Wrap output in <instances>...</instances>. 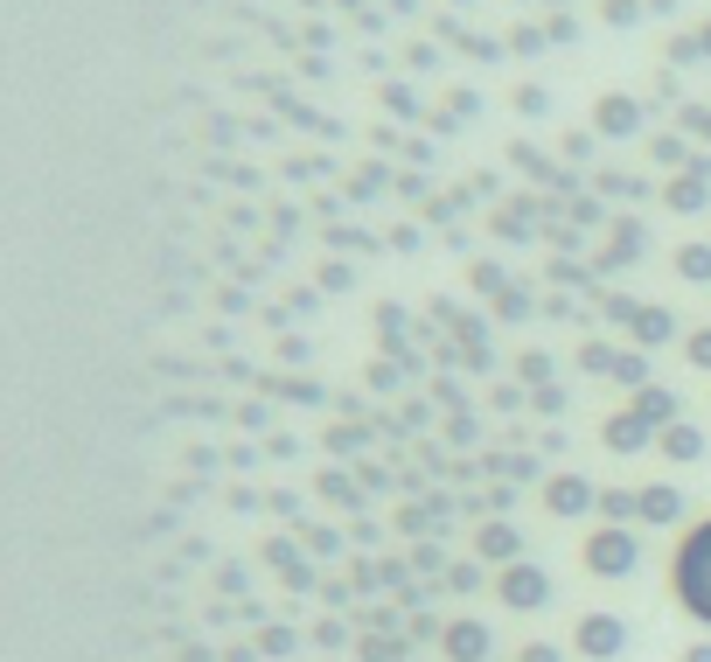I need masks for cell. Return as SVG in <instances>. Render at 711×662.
Wrapping results in <instances>:
<instances>
[{"label":"cell","instance_id":"6da1fadb","mask_svg":"<svg viewBox=\"0 0 711 662\" xmlns=\"http://www.w3.org/2000/svg\"><path fill=\"white\" fill-rule=\"evenodd\" d=\"M670 593H677V606L691 621L711 628V516L683 530V544H677V559H670Z\"/></svg>","mask_w":711,"mask_h":662},{"label":"cell","instance_id":"7a4b0ae2","mask_svg":"<svg viewBox=\"0 0 711 662\" xmlns=\"http://www.w3.org/2000/svg\"><path fill=\"white\" fill-rule=\"evenodd\" d=\"M635 559H642V551H635V530H628V523H600L586 537V572L593 579H628Z\"/></svg>","mask_w":711,"mask_h":662},{"label":"cell","instance_id":"3957f363","mask_svg":"<svg viewBox=\"0 0 711 662\" xmlns=\"http://www.w3.org/2000/svg\"><path fill=\"white\" fill-rule=\"evenodd\" d=\"M495 593H503V606H516V614H537V606L551 600V572L531 565V559H516V565H503Z\"/></svg>","mask_w":711,"mask_h":662},{"label":"cell","instance_id":"277c9868","mask_svg":"<svg viewBox=\"0 0 711 662\" xmlns=\"http://www.w3.org/2000/svg\"><path fill=\"white\" fill-rule=\"evenodd\" d=\"M572 642H579V655H593V662H614V655L628 649V628H621L614 614H586V621H579V634H572Z\"/></svg>","mask_w":711,"mask_h":662},{"label":"cell","instance_id":"5b68a950","mask_svg":"<svg viewBox=\"0 0 711 662\" xmlns=\"http://www.w3.org/2000/svg\"><path fill=\"white\" fill-rule=\"evenodd\" d=\"M593 132H608V140H628V132H642V105L635 98H621V91H608L593 105Z\"/></svg>","mask_w":711,"mask_h":662},{"label":"cell","instance_id":"8992f818","mask_svg":"<svg viewBox=\"0 0 711 662\" xmlns=\"http://www.w3.org/2000/svg\"><path fill=\"white\" fill-rule=\"evenodd\" d=\"M544 502H551V516H586V510H600V495L579 482V474H559V482H544Z\"/></svg>","mask_w":711,"mask_h":662},{"label":"cell","instance_id":"52a82bcc","mask_svg":"<svg viewBox=\"0 0 711 662\" xmlns=\"http://www.w3.org/2000/svg\"><path fill=\"white\" fill-rule=\"evenodd\" d=\"M663 202H670V209H683V217H691V209H704V202H711V168L698 161V168H683V175H670V189H663Z\"/></svg>","mask_w":711,"mask_h":662},{"label":"cell","instance_id":"ba28073f","mask_svg":"<svg viewBox=\"0 0 711 662\" xmlns=\"http://www.w3.org/2000/svg\"><path fill=\"white\" fill-rule=\"evenodd\" d=\"M600 439H608L614 454H642V446L655 439V426H649V418H635V412H614L608 426H600Z\"/></svg>","mask_w":711,"mask_h":662},{"label":"cell","instance_id":"9c48e42d","mask_svg":"<svg viewBox=\"0 0 711 662\" xmlns=\"http://www.w3.org/2000/svg\"><path fill=\"white\" fill-rule=\"evenodd\" d=\"M440 642H446V662H488V628L482 621H454Z\"/></svg>","mask_w":711,"mask_h":662},{"label":"cell","instance_id":"30bf717a","mask_svg":"<svg viewBox=\"0 0 711 662\" xmlns=\"http://www.w3.org/2000/svg\"><path fill=\"white\" fill-rule=\"evenodd\" d=\"M655 446H663V461H677V467H691V461L704 454V433L691 426V418H677V426H663V433H655Z\"/></svg>","mask_w":711,"mask_h":662},{"label":"cell","instance_id":"8fae6325","mask_svg":"<svg viewBox=\"0 0 711 662\" xmlns=\"http://www.w3.org/2000/svg\"><path fill=\"white\" fill-rule=\"evenodd\" d=\"M628 412H635V418H649L655 433H663V426H677V397H670L663 384H642V391H635V405H628Z\"/></svg>","mask_w":711,"mask_h":662},{"label":"cell","instance_id":"7c38bea8","mask_svg":"<svg viewBox=\"0 0 711 662\" xmlns=\"http://www.w3.org/2000/svg\"><path fill=\"white\" fill-rule=\"evenodd\" d=\"M628 328H635L642 349H663V342L677 335V314L670 307H635V322H628Z\"/></svg>","mask_w":711,"mask_h":662},{"label":"cell","instance_id":"4fadbf2b","mask_svg":"<svg viewBox=\"0 0 711 662\" xmlns=\"http://www.w3.org/2000/svg\"><path fill=\"white\" fill-rule=\"evenodd\" d=\"M677 516H683V495H677L670 482H655V488H642V523H663V530H670Z\"/></svg>","mask_w":711,"mask_h":662},{"label":"cell","instance_id":"5bb4252c","mask_svg":"<svg viewBox=\"0 0 711 662\" xmlns=\"http://www.w3.org/2000/svg\"><path fill=\"white\" fill-rule=\"evenodd\" d=\"M600 516H608V523H635L642 516V488H600Z\"/></svg>","mask_w":711,"mask_h":662},{"label":"cell","instance_id":"9a60e30c","mask_svg":"<svg viewBox=\"0 0 711 662\" xmlns=\"http://www.w3.org/2000/svg\"><path fill=\"white\" fill-rule=\"evenodd\" d=\"M482 559L516 565V530H510V523H488V530H482Z\"/></svg>","mask_w":711,"mask_h":662},{"label":"cell","instance_id":"2e32d148","mask_svg":"<svg viewBox=\"0 0 711 662\" xmlns=\"http://www.w3.org/2000/svg\"><path fill=\"white\" fill-rule=\"evenodd\" d=\"M677 273L704 286V279H711V245H683V251H677Z\"/></svg>","mask_w":711,"mask_h":662},{"label":"cell","instance_id":"e0dca14e","mask_svg":"<svg viewBox=\"0 0 711 662\" xmlns=\"http://www.w3.org/2000/svg\"><path fill=\"white\" fill-rule=\"evenodd\" d=\"M614 384L642 391V384H649V356H628V349H621V356H614Z\"/></svg>","mask_w":711,"mask_h":662},{"label":"cell","instance_id":"ac0fdd59","mask_svg":"<svg viewBox=\"0 0 711 662\" xmlns=\"http://www.w3.org/2000/svg\"><path fill=\"white\" fill-rule=\"evenodd\" d=\"M642 251V230L635 224H614V245H608V265H628V258H635Z\"/></svg>","mask_w":711,"mask_h":662},{"label":"cell","instance_id":"d6986e66","mask_svg":"<svg viewBox=\"0 0 711 662\" xmlns=\"http://www.w3.org/2000/svg\"><path fill=\"white\" fill-rule=\"evenodd\" d=\"M600 21H614V29H635V21H642V0H600Z\"/></svg>","mask_w":711,"mask_h":662},{"label":"cell","instance_id":"ffe728a7","mask_svg":"<svg viewBox=\"0 0 711 662\" xmlns=\"http://www.w3.org/2000/svg\"><path fill=\"white\" fill-rule=\"evenodd\" d=\"M579 363H586L593 377H614V349H608V342H586V349H579Z\"/></svg>","mask_w":711,"mask_h":662},{"label":"cell","instance_id":"44dd1931","mask_svg":"<svg viewBox=\"0 0 711 662\" xmlns=\"http://www.w3.org/2000/svg\"><path fill=\"white\" fill-rule=\"evenodd\" d=\"M683 126H691V132H698V140L711 147V105H683Z\"/></svg>","mask_w":711,"mask_h":662},{"label":"cell","instance_id":"7402d4cb","mask_svg":"<svg viewBox=\"0 0 711 662\" xmlns=\"http://www.w3.org/2000/svg\"><path fill=\"white\" fill-rule=\"evenodd\" d=\"M683 356H691V363H698V369H711V328H698V335H691V342H683Z\"/></svg>","mask_w":711,"mask_h":662},{"label":"cell","instance_id":"603a6c76","mask_svg":"<svg viewBox=\"0 0 711 662\" xmlns=\"http://www.w3.org/2000/svg\"><path fill=\"white\" fill-rule=\"evenodd\" d=\"M523 662H559V649H551V642H531V649H523Z\"/></svg>","mask_w":711,"mask_h":662},{"label":"cell","instance_id":"cb8c5ba5","mask_svg":"<svg viewBox=\"0 0 711 662\" xmlns=\"http://www.w3.org/2000/svg\"><path fill=\"white\" fill-rule=\"evenodd\" d=\"M683 662H711V642H691V649H683Z\"/></svg>","mask_w":711,"mask_h":662},{"label":"cell","instance_id":"d4e9b609","mask_svg":"<svg viewBox=\"0 0 711 662\" xmlns=\"http://www.w3.org/2000/svg\"><path fill=\"white\" fill-rule=\"evenodd\" d=\"M698 42H704V49H711V29H704V36H698Z\"/></svg>","mask_w":711,"mask_h":662}]
</instances>
